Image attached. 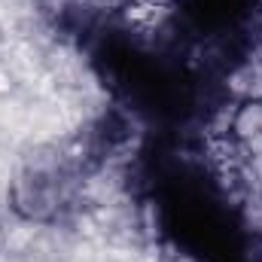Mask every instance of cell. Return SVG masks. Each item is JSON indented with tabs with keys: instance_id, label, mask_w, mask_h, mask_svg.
Listing matches in <instances>:
<instances>
[{
	"instance_id": "obj_1",
	"label": "cell",
	"mask_w": 262,
	"mask_h": 262,
	"mask_svg": "<svg viewBox=\"0 0 262 262\" xmlns=\"http://www.w3.org/2000/svg\"><path fill=\"white\" fill-rule=\"evenodd\" d=\"M165 15V6H159V3H152V0H146V3H134L125 9V18L134 21V25H140V28H152V25H159V18Z\"/></svg>"
},
{
	"instance_id": "obj_2",
	"label": "cell",
	"mask_w": 262,
	"mask_h": 262,
	"mask_svg": "<svg viewBox=\"0 0 262 262\" xmlns=\"http://www.w3.org/2000/svg\"><path fill=\"white\" fill-rule=\"evenodd\" d=\"M9 92H12V76L0 70V101H3V98H6Z\"/></svg>"
}]
</instances>
